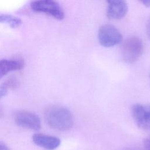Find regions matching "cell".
Instances as JSON below:
<instances>
[{
    "label": "cell",
    "instance_id": "6da1fadb",
    "mask_svg": "<svg viewBox=\"0 0 150 150\" xmlns=\"http://www.w3.org/2000/svg\"><path fill=\"white\" fill-rule=\"evenodd\" d=\"M45 117L50 127L59 131L70 129L74 123L71 112L67 108L61 105L48 107L45 111Z\"/></svg>",
    "mask_w": 150,
    "mask_h": 150
},
{
    "label": "cell",
    "instance_id": "7a4b0ae2",
    "mask_svg": "<svg viewBox=\"0 0 150 150\" xmlns=\"http://www.w3.org/2000/svg\"><path fill=\"white\" fill-rule=\"evenodd\" d=\"M143 43L137 36L127 38L122 43L121 47V57L124 62L127 63L135 62L143 52Z\"/></svg>",
    "mask_w": 150,
    "mask_h": 150
},
{
    "label": "cell",
    "instance_id": "3957f363",
    "mask_svg": "<svg viewBox=\"0 0 150 150\" xmlns=\"http://www.w3.org/2000/svg\"><path fill=\"white\" fill-rule=\"evenodd\" d=\"M98 39L101 46L110 47L120 43L122 41V36L113 25L104 24L98 30Z\"/></svg>",
    "mask_w": 150,
    "mask_h": 150
},
{
    "label": "cell",
    "instance_id": "277c9868",
    "mask_svg": "<svg viewBox=\"0 0 150 150\" xmlns=\"http://www.w3.org/2000/svg\"><path fill=\"white\" fill-rule=\"evenodd\" d=\"M32 9L36 12H43L58 20L64 18V12L59 4L54 0H38L31 4Z\"/></svg>",
    "mask_w": 150,
    "mask_h": 150
},
{
    "label": "cell",
    "instance_id": "5b68a950",
    "mask_svg": "<svg viewBox=\"0 0 150 150\" xmlns=\"http://www.w3.org/2000/svg\"><path fill=\"white\" fill-rule=\"evenodd\" d=\"M14 120L18 126L28 129L38 131L41 128L39 116L28 111H17L14 115Z\"/></svg>",
    "mask_w": 150,
    "mask_h": 150
},
{
    "label": "cell",
    "instance_id": "8992f818",
    "mask_svg": "<svg viewBox=\"0 0 150 150\" xmlns=\"http://www.w3.org/2000/svg\"><path fill=\"white\" fill-rule=\"evenodd\" d=\"M132 115L138 127L145 131H150V103L133 105Z\"/></svg>",
    "mask_w": 150,
    "mask_h": 150
},
{
    "label": "cell",
    "instance_id": "52a82bcc",
    "mask_svg": "<svg viewBox=\"0 0 150 150\" xmlns=\"http://www.w3.org/2000/svg\"><path fill=\"white\" fill-rule=\"evenodd\" d=\"M108 8L107 15L111 19H120L128 12V5L125 0H107Z\"/></svg>",
    "mask_w": 150,
    "mask_h": 150
},
{
    "label": "cell",
    "instance_id": "ba28073f",
    "mask_svg": "<svg viewBox=\"0 0 150 150\" xmlns=\"http://www.w3.org/2000/svg\"><path fill=\"white\" fill-rule=\"evenodd\" d=\"M32 141L36 145L46 150H54L61 143L60 139L56 137L40 133L35 134L32 136Z\"/></svg>",
    "mask_w": 150,
    "mask_h": 150
},
{
    "label": "cell",
    "instance_id": "9c48e42d",
    "mask_svg": "<svg viewBox=\"0 0 150 150\" xmlns=\"http://www.w3.org/2000/svg\"><path fill=\"white\" fill-rule=\"evenodd\" d=\"M24 64V61L21 59L1 60L0 61V79L11 71L23 69Z\"/></svg>",
    "mask_w": 150,
    "mask_h": 150
},
{
    "label": "cell",
    "instance_id": "30bf717a",
    "mask_svg": "<svg viewBox=\"0 0 150 150\" xmlns=\"http://www.w3.org/2000/svg\"><path fill=\"white\" fill-rule=\"evenodd\" d=\"M0 23H6L12 28H16L22 25V21L19 18L16 16L7 14H2L0 15Z\"/></svg>",
    "mask_w": 150,
    "mask_h": 150
},
{
    "label": "cell",
    "instance_id": "8fae6325",
    "mask_svg": "<svg viewBox=\"0 0 150 150\" xmlns=\"http://www.w3.org/2000/svg\"><path fill=\"white\" fill-rule=\"evenodd\" d=\"M19 85V82L16 79L11 78L0 85V100L8 93L9 88L17 87Z\"/></svg>",
    "mask_w": 150,
    "mask_h": 150
},
{
    "label": "cell",
    "instance_id": "7c38bea8",
    "mask_svg": "<svg viewBox=\"0 0 150 150\" xmlns=\"http://www.w3.org/2000/svg\"><path fill=\"white\" fill-rule=\"evenodd\" d=\"M144 146V150H150V137L145 139Z\"/></svg>",
    "mask_w": 150,
    "mask_h": 150
},
{
    "label": "cell",
    "instance_id": "4fadbf2b",
    "mask_svg": "<svg viewBox=\"0 0 150 150\" xmlns=\"http://www.w3.org/2000/svg\"><path fill=\"white\" fill-rule=\"evenodd\" d=\"M146 34L150 40V18H149L146 25Z\"/></svg>",
    "mask_w": 150,
    "mask_h": 150
},
{
    "label": "cell",
    "instance_id": "5bb4252c",
    "mask_svg": "<svg viewBox=\"0 0 150 150\" xmlns=\"http://www.w3.org/2000/svg\"><path fill=\"white\" fill-rule=\"evenodd\" d=\"M0 150H11V149L4 143L0 142Z\"/></svg>",
    "mask_w": 150,
    "mask_h": 150
},
{
    "label": "cell",
    "instance_id": "9a60e30c",
    "mask_svg": "<svg viewBox=\"0 0 150 150\" xmlns=\"http://www.w3.org/2000/svg\"><path fill=\"white\" fill-rule=\"evenodd\" d=\"M146 7L150 6V0H139Z\"/></svg>",
    "mask_w": 150,
    "mask_h": 150
},
{
    "label": "cell",
    "instance_id": "2e32d148",
    "mask_svg": "<svg viewBox=\"0 0 150 150\" xmlns=\"http://www.w3.org/2000/svg\"><path fill=\"white\" fill-rule=\"evenodd\" d=\"M124 150H137V149H132V148H126V149H125Z\"/></svg>",
    "mask_w": 150,
    "mask_h": 150
}]
</instances>
